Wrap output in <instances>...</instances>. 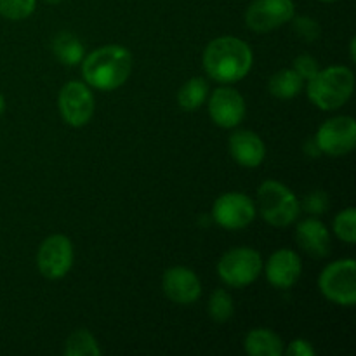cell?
<instances>
[{"label": "cell", "mask_w": 356, "mask_h": 356, "mask_svg": "<svg viewBox=\"0 0 356 356\" xmlns=\"http://www.w3.org/2000/svg\"><path fill=\"white\" fill-rule=\"evenodd\" d=\"M59 113L72 127L89 124L94 115V96L82 82H68L59 92Z\"/></svg>", "instance_id": "obj_8"}, {"label": "cell", "mask_w": 356, "mask_h": 356, "mask_svg": "<svg viewBox=\"0 0 356 356\" xmlns=\"http://www.w3.org/2000/svg\"><path fill=\"white\" fill-rule=\"evenodd\" d=\"M351 59H353V61H355V59H356V56H355V38H353V40H351Z\"/></svg>", "instance_id": "obj_30"}, {"label": "cell", "mask_w": 356, "mask_h": 356, "mask_svg": "<svg viewBox=\"0 0 356 356\" xmlns=\"http://www.w3.org/2000/svg\"><path fill=\"white\" fill-rule=\"evenodd\" d=\"M209 94V86L204 79L200 76H195L190 79L177 92V103L183 108L184 111H195L204 104V101L207 99Z\"/></svg>", "instance_id": "obj_20"}, {"label": "cell", "mask_w": 356, "mask_h": 356, "mask_svg": "<svg viewBox=\"0 0 356 356\" xmlns=\"http://www.w3.org/2000/svg\"><path fill=\"white\" fill-rule=\"evenodd\" d=\"M294 31L299 38L306 42H315L320 37V26L315 19L308 16L296 17L294 19Z\"/></svg>", "instance_id": "obj_25"}, {"label": "cell", "mask_w": 356, "mask_h": 356, "mask_svg": "<svg viewBox=\"0 0 356 356\" xmlns=\"http://www.w3.org/2000/svg\"><path fill=\"white\" fill-rule=\"evenodd\" d=\"M212 218L226 229H242L256 218V204L243 193H225L214 202Z\"/></svg>", "instance_id": "obj_11"}, {"label": "cell", "mask_w": 356, "mask_h": 356, "mask_svg": "<svg viewBox=\"0 0 356 356\" xmlns=\"http://www.w3.org/2000/svg\"><path fill=\"white\" fill-rule=\"evenodd\" d=\"M334 232H336L337 238L343 242L353 245L356 242V211L355 209H346V211L339 212L334 219Z\"/></svg>", "instance_id": "obj_23"}, {"label": "cell", "mask_w": 356, "mask_h": 356, "mask_svg": "<svg viewBox=\"0 0 356 356\" xmlns=\"http://www.w3.org/2000/svg\"><path fill=\"white\" fill-rule=\"evenodd\" d=\"M37 0H0V16L6 19L19 21L31 16Z\"/></svg>", "instance_id": "obj_24"}, {"label": "cell", "mask_w": 356, "mask_h": 356, "mask_svg": "<svg viewBox=\"0 0 356 356\" xmlns=\"http://www.w3.org/2000/svg\"><path fill=\"white\" fill-rule=\"evenodd\" d=\"M163 292L177 305H193L202 294V284L197 275L184 266H174L163 273Z\"/></svg>", "instance_id": "obj_13"}, {"label": "cell", "mask_w": 356, "mask_h": 356, "mask_svg": "<svg viewBox=\"0 0 356 356\" xmlns=\"http://www.w3.org/2000/svg\"><path fill=\"white\" fill-rule=\"evenodd\" d=\"M320 291L330 302L339 306L356 305V263L353 259L334 261L320 275Z\"/></svg>", "instance_id": "obj_6"}, {"label": "cell", "mask_w": 356, "mask_h": 356, "mask_svg": "<svg viewBox=\"0 0 356 356\" xmlns=\"http://www.w3.org/2000/svg\"><path fill=\"white\" fill-rule=\"evenodd\" d=\"M132 72V54L122 45H104L90 52L82 63V75L89 86L115 90L127 82Z\"/></svg>", "instance_id": "obj_2"}, {"label": "cell", "mask_w": 356, "mask_h": 356, "mask_svg": "<svg viewBox=\"0 0 356 356\" xmlns=\"http://www.w3.org/2000/svg\"><path fill=\"white\" fill-rule=\"evenodd\" d=\"M257 200L264 221L277 228L292 225L301 212L296 195L278 181H264L257 190Z\"/></svg>", "instance_id": "obj_4"}, {"label": "cell", "mask_w": 356, "mask_h": 356, "mask_svg": "<svg viewBox=\"0 0 356 356\" xmlns=\"http://www.w3.org/2000/svg\"><path fill=\"white\" fill-rule=\"evenodd\" d=\"M315 141L322 153L332 156L346 155L355 148L356 122L353 117L330 118L318 129Z\"/></svg>", "instance_id": "obj_10"}, {"label": "cell", "mask_w": 356, "mask_h": 356, "mask_svg": "<svg viewBox=\"0 0 356 356\" xmlns=\"http://www.w3.org/2000/svg\"><path fill=\"white\" fill-rule=\"evenodd\" d=\"M327 205H329V198L323 191H313L305 200V209L309 214H322L327 211Z\"/></svg>", "instance_id": "obj_27"}, {"label": "cell", "mask_w": 356, "mask_h": 356, "mask_svg": "<svg viewBox=\"0 0 356 356\" xmlns=\"http://www.w3.org/2000/svg\"><path fill=\"white\" fill-rule=\"evenodd\" d=\"M209 115L219 127H236L245 117V99L232 87L216 89L209 101Z\"/></svg>", "instance_id": "obj_12"}, {"label": "cell", "mask_w": 356, "mask_h": 356, "mask_svg": "<svg viewBox=\"0 0 356 356\" xmlns=\"http://www.w3.org/2000/svg\"><path fill=\"white\" fill-rule=\"evenodd\" d=\"M355 89L353 72L346 66H329L318 70L308 80V97L320 110H337L348 103Z\"/></svg>", "instance_id": "obj_3"}, {"label": "cell", "mask_w": 356, "mask_h": 356, "mask_svg": "<svg viewBox=\"0 0 356 356\" xmlns=\"http://www.w3.org/2000/svg\"><path fill=\"white\" fill-rule=\"evenodd\" d=\"M3 110H6V101H3L2 94H0V115L3 113Z\"/></svg>", "instance_id": "obj_29"}, {"label": "cell", "mask_w": 356, "mask_h": 356, "mask_svg": "<svg viewBox=\"0 0 356 356\" xmlns=\"http://www.w3.org/2000/svg\"><path fill=\"white\" fill-rule=\"evenodd\" d=\"M287 355L291 356H313L315 355V348L305 339L292 341L291 346L287 348Z\"/></svg>", "instance_id": "obj_28"}, {"label": "cell", "mask_w": 356, "mask_h": 356, "mask_svg": "<svg viewBox=\"0 0 356 356\" xmlns=\"http://www.w3.org/2000/svg\"><path fill=\"white\" fill-rule=\"evenodd\" d=\"M302 264L298 254L291 249H280L271 254L266 263V278L273 287L291 289L301 277Z\"/></svg>", "instance_id": "obj_14"}, {"label": "cell", "mask_w": 356, "mask_h": 356, "mask_svg": "<svg viewBox=\"0 0 356 356\" xmlns=\"http://www.w3.org/2000/svg\"><path fill=\"white\" fill-rule=\"evenodd\" d=\"M66 356H99L101 350L96 343V337L86 329L75 330L66 341Z\"/></svg>", "instance_id": "obj_21"}, {"label": "cell", "mask_w": 356, "mask_h": 356, "mask_svg": "<svg viewBox=\"0 0 356 356\" xmlns=\"http://www.w3.org/2000/svg\"><path fill=\"white\" fill-rule=\"evenodd\" d=\"M73 264V245L68 236L51 235L42 242L37 254L38 271L49 280L65 277Z\"/></svg>", "instance_id": "obj_7"}, {"label": "cell", "mask_w": 356, "mask_h": 356, "mask_svg": "<svg viewBox=\"0 0 356 356\" xmlns=\"http://www.w3.org/2000/svg\"><path fill=\"white\" fill-rule=\"evenodd\" d=\"M229 153L238 165L254 169L263 163L266 148L263 139L252 131H238L229 138Z\"/></svg>", "instance_id": "obj_15"}, {"label": "cell", "mask_w": 356, "mask_h": 356, "mask_svg": "<svg viewBox=\"0 0 356 356\" xmlns=\"http://www.w3.org/2000/svg\"><path fill=\"white\" fill-rule=\"evenodd\" d=\"M296 238L299 245L308 254L316 257H323L330 250V235L327 226L315 218H308L301 221L296 229Z\"/></svg>", "instance_id": "obj_16"}, {"label": "cell", "mask_w": 356, "mask_h": 356, "mask_svg": "<svg viewBox=\"0 0 356 356\" xmlns=\"http://www.w3.org/2000/svg\"><path fill=\"white\" fill-rule=\"evenodd\" d=\"M245 351L250 356H282L284 343L275 332L268 329H254L243 341Z\"/></svg>", "instance_id": "obj_17"}, {"label": "cell", "mask_w": 356, "mask_h": 356, "mask_svg": "<svg viewBox=\"0 0 356 356\" xmlns=\"http://www.w3.org/2000/svg\"><path fill=\"white\" fill-rule=\"evenodd\" d=\"M263 270V257L256 249L236 247L228 250L218 263V273L226 285L242 289L252 284Z\"/></svg>", "instance_id": "obj_5"}, {"label": "cell", "mask_w": 356, "mask_h": 356, "mask_svg": "<svg viewBox=\"0 0 356 356\" xmlns=\"http://www.w3.org/2000/svg\"><path fill=\"white\" fill-rule=\"evenodd\" d=\"M254 56L249 45L236 37H219L204 51V68L211 79L221 83L242 80L252 68Z\"/></svg>", "instance_id": "obj_1"}, {"label": "cell", "mask_w": 356, "mask_h": 356, "mask_svg": "<svg viewBox=\"0 0 356 356\" xmlns=\"http://www.w3.org/2000/svg\"><path fill=\"white\" fill-rule=\"evenodd\" d=\"M52 49H54V54L58 56V59L61 63L68 66H75L82 61L83 58V45L79 38L73 33L68 31H63L52 42Z\"/></svg>", "instance_id": "obj_19"}, {"label": "cell", "mask_w": 356, "mask_h": 356, "mask_svg": "<svg viewBox=\"0 0 356 356\" xmlns=\"http://www.w3.org/2000/svg\"><path fill=\"white\" fill-rule=\"evenodd\" d=\"M45 2H47V3H59L61 0H45Z\"/></svg>", "instance_id": "obj_31"}, {"label": "cell", "mask_w": 356, "mask_h": 356, "mask_svg": "<svg viewBox=\"0 0 356 356\" xmlns=\"http://www.w3.org/2000/svg\"><path fill=\"white\" fill-rule=\"evenodd\" d=\"M294 13L292 0H254L245 13V23L250 30L266 33L289 23Z\"/></svg>", "instance_id": "obj_9"}, {"label": "cell", "mask_w": 356, "mask_h": 356, "mask_svg": "<svg viewBox=\"0 0 356 356\" xmlns=\"http://www.w3.org/2000/svg\"><path fill=\"white\" fill-rule=\"evenodd\" d=\"M233 312H235L233 299L225 289H218V291L212 292L211 299H209V315L214 322H226V320L232 318Z\"/></svg>", "instance_id": "obj_22"}, {"label": "cell", "mask_w": 356, "mask_h": 356, "mask_svg": "<svg viewBox=\"0 0 356 356\" xmlns=\"http://www.w3.org/2000/svg\"><path fill=\"white\" fill-rule=\"evenodd\" d=\"M268 89L278 99H292L301 92L302 79L294 70H280L270 79Z\"/></svg>", "instance_id": "obj_18"}, {"label": "cell", "mask_w": 356, "mask_h": 356, "mask_svg": "<svg viewBox=\"0 0 356 356\" xmlns=\"http://www.w3.org/2000/svg\"><path fill=\"white\" fill-rule=\"evenodd\" d=\"M320 2H327V3H330V2H337V0H320Z\"/></svg>", "instance_id": "obj_32"}, {"label": "cell", "mask_w": 356, "mask_h": 356, "mask_svg": "<svg viewBox=\"0 0 356 356\" xmlns=\"http://www.w3.org/2000/svg\"><path fill=\"white\" fill-rule=\"evenodd\" d=\"M292 70H294L302 80H309L316 75V72H318V63H316V59L312 58V56L302 54L294 59V68Z\"/></svg>", "instance_id": "obj_26"}]
</instances>
